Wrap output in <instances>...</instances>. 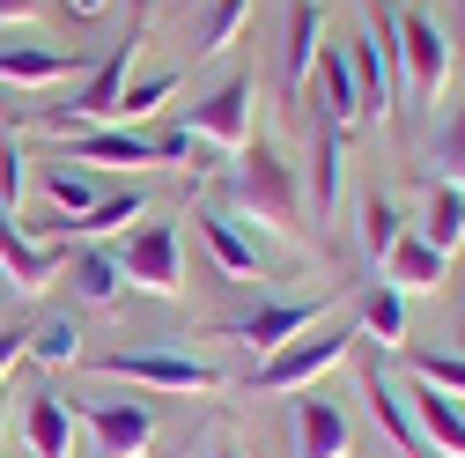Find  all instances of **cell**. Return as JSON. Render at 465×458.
<instances>
[{
	"label": "cell",
	"mask_w": 465,
	"mask_h": 458,
	"mask_svg": "<svg viewBox=\"0 0 465 458\" xmlns=\"http://www.w3.org/2000/svg\"><path fill=\"white\" fill-rule=\"evenodd\" d=\"M229 193H237V207L266 229H281V237H296V214H303V185H296V163H288L273 141H244L237 148V170H229Z\"/></svg>",
	"instance_id": "1"
},
{
	"label": "cell",
	"mask_w": 465,
	"mask_h": 458,
	"mask_svg": "<svg viewBox=\"0 0 465 458\" xmlns=\"http://www.w3.org/2000/svg\"><path fill=\"white\" fill-rule=\"evenodd\" d=\"M355 325H311V333H296V340H281L273 355H259V370L244 377L252 392H266V399H281V392H311L318 377H332L347 355H355Z\"/></svg>",
	"instance_id": "2"
},
{
	"label": "cell",
	"mask_w": 465,
	"mask_h": 458,
	"mask_svg": "<svg viewBox=\"0 0 465 458\" xmlns=\"http://www.w3.org/2000/svg\"><path fill=\"white\" fill-rule=\"evenodd\" d=\"M82 370L126 377V384H148V392H222V384H229V377H222L207 355H193V348H96V355H82Z\"/></svg>",
	"instance_id": "3"
},
{
	"label": "cell",
	"mask_w": 465,
	"mask_h": 458,
	"mask_svg": "<svg viewBox=\"0 0 465 458\" xmlns=\"http://www.w3.org/2000/svg\"><path fill=\"white\" fill-rule=\"evenodd\" d=\"M391 67H399V96L436 104L450 82V30L429 8H399V37H391Z\"/></svg>",
	"instance_id": "4"
},
{
	"label": "cell",
	"mask_w": 465,
	"mask_h": 458,
	"mask_svg": "<svg viewBox=\"0 0 465 458\" xmlns=\"http://www.w3.org/2000/svg\"><path fill=\"white\" fill-rule=\"evenodd\" d=\"M119 274L126 289H148V296H185V229L155 214L141 229H126L119 237Z\"/></svg>",
	"instance_id": "5"
},
{
	"label": "cell",
	"mask_w": 465,
	"mask_h": 458,
	"mask_svg": "<svg viewBox=\"0 0 465 458\" xmlns=\"http://www.w3.org/2000/svg\"><path fill=\"white\" fill-rule=\"evenodd\" d=\"M89 429V458H148L155 443V399H67Z\"/></svg>",
	"instance_id": "6"
},
{
	"label": "cell",
	"mask_w": 465,
	"mask_h": 458,
	"mask_svg": "<svg viewBox=\"0 0 465 458\" xmlns=\"http://www.w3.org/2000/svg\"><path fill=\"white\" fill-rule=\"evenodd\" d=\"M325 304H332V296H288V304H252V311H237V318H222V340H237V348H252V355H273L281 340L311 333V325L325 318Z\"/></svg>",
	"instance_id": "7"
},
{
	"label": "cell",
	"mask_w": 465,
	"mask_h": 458,
	"mask_svg": "<svg viewBox=\"0 0 465 458\" xmlns=\"http://www.w3.org/2000/svg\"><path fill=\"white\" fill-rule=\"evenodd\" d=\"M252 104H259V89H252V75H229V82H214L200 104H193V134L214 148V155H237L244 141H252Z\"/></svg>",
	"instance_id": "8"
},
{
	"label": "cell",
	"mask_w": 465,
	"mask_h": 458,
	"mask_svg": "<svg viewBox=\"0 0 465 458\" xmlns=\"http://www.w3.org/2000/svg\"><path fill=\"white\" fill-rule=\"evenodd\" d=\"M288 443H296V458H347V443H355V422H347L340 399H325L318 384L288 399Z\"/></svg>",
	"instance_id": "9"
},
{
	"label": "cell",
	"mask_w": 465,
	"mask_h": 458,
	"mask_svg": "<svg viewBox=\"0 0 465 458\" xmlns=\"http://www.w3.org/2000/svg\"><path fill=\"white\" fill-rule=\"evenodd\" d=\"M362 399H370V414H377V429H384V443H391L399 458H436L429 436H421V422H414V399H406V384H399L391 370L362 363Z\"/></svg>",
	"instance_id": "10"
},
{
	"label": "cell",
	"mask_w": 465,
	"mask_h": 458,
	"mask_svg": "<svg viewBox=\"0 0 465 458\" xmlns=\"http://www.w3.org/2000/svg\"><path fill=\"white\" fill-rule=\"evenodd\" d=\"M60 266H67V244H30L23 214L0 207V274H8L15 289H45V281H60Z\"/></svg>",
	"instance_id": "11"
},
{
	"label": "cell",
	"mask_w": 465,
	"mask_h": 458,
	"mask_svg": "<svg viewBox=\"0 0 465 458\" xmlns=\"http://www.w3.org/2000/svg\"><path fill=\"white\" fill-rule=\"evenodd\" d=\"M74 75V52L60 45H30V37H8L0 30V89H52Z\"/></svg>",
	"instance_id": "12"
},
{
	"label": "cell",
	"mask_w": 465,
	"mask_h": 458,
	"mask_svg": "<svg viewBox=\"0 0 465 458\" xmlns=\"http://www.w3.org/2000/svg\"><path fill=\"white\" fill-rule=\"evenodd\" d=\"M60 163H82V170H89V163H96V170H141V163H155V148H148V134H134V126H82Z\"/></svg>",
	"instance_id": "13"
},
{
	"label": "cell",
	"mask_w": 465,
	"mask_h": 458,
	"mask_svg": "<svg viewBox=\"0 0 465 458\" xmlns=\"http://www.w3.org/2000/svg\"><path fill=\"white\" fill-rule=\"evenodd\" d=\"M406 399H414V422H421L429 451L436 458H465V399H450V392H436L421 377H406Z\"/></svg>",
	"instance_id": "14"
},
{
	"label": "cell",
	"mask_w": 465,
	"mask_h": 458,
	"mask_svg": "<svg viewBox=\"0 0 465 458\" xmlns=\"http://www.w3.org/2000/svg\"><path fill=\"white\" fill-rule=\"evenodd\" d=\"M311 111L318 119H340V126H355L362 119V96H355V75H347V45H318V67H311Z\"/></svg>",
	"instance_id": "15"
},
{
	"label": "cell",
	"mask_w": 465,
	"mask_h": 458,
	"mask_svg": "<svg viewBox=\"0 0 465 458\" xmlns=\"http://www.w3.org/2000/svg\"><path fill=\"white\" fill-rule=\"evenodd\" d=\"M200 222V244H207V259H214V274H266V252H259V237L252 229H237V214H222V207H207V214H193Z\"/></svg>",
	"instance_id": "16"
},
{
	"label": "cell",
	"mask_w": 465,
	"mask_h": 458,
	"mask_svg": "<svg viewBox=\"0 0 465 458\" xmlns=\"http://www.w3.org/2000/svg\"><path fill=\"white\" fill-rule=\"evenodd\" d=\"M318 37H325V8H318V0H288V37H281V82H288V96L311 89Z\"/></svg>",
	"instance_id": "17"
},
{
	"label": "cell",
	"mask_w": 465,
	"mask_h": 458,
	"mask_svg": "<svg viewBox=\"0 0 465 458\" xmlns=\"http://www.w3.org/2000/svg\"><path fill=\"white\" fill-rule=\"evenodd\" d=\"M443 274H450V252H436L421 229L406 222V237L384 252V281H391L399 296H414V289H443Z\"/></svg>",
	"instance_id": "18"
},
{
	"label": "cell",
	"mask_w": 465,
	"mask_h": 458,
	"mask_svg": "<svg viewBox=\"0 0 465 458\" xmlns=\"http://www.w3.org/2000/svg\"><path fill=\"white\" fill-rule=\"evenodd\" d=\"M340 178H347V126L311 111V207L318 214L340 207Z\"/></svg>",
	"instance_id": "19"
},
{
	"label": "cell",
	"mask_w": 465,
	"mask_h": 458,
	"mask_svg": "<svg viewBox=\"0 0 465 458\" xmlns=\"http://www.w3.org/2000/svg\"><path fill=\"white\" fill-rule=\"evenodd\" d=\"M67 289H74V304H89V311H104V304H119V289H126V274H119V252H104V244H82V252H67Z\"/></svg>",
	"instance_id": "20"
},
{
	"label": "cell",
	"mask_w": 465,
	"mask_h": 458,
	"mask_svg": "<svg viewBox=\"0 0 465 458\" xmlns=\"http://www.w3.org/2000/svg\"><path fill=\"white\" fill-rule=\"evenodd\" d=\"M23 436H30V458H67L74 407H67L60 392H30V399H23Z\"/></svg>",
	"instance_id": "21"
},
{
	"label": "cell",
	"mask_w": 465,
	"mask_h": 458,
	"mask_svg": "<svg viewBox=\"0 0 465 458\" xmlns=\"http://www.w3.org/2000/svg\"><path fill=\"white\" fill-rule=\"evenodd\" d=\"M141 214H148V193H141V185H111L89 214H74V222H67V244H74V237H82V244L119 237V229H126V222H141Z\"/></svg>",
	"instance_id": "22"
},
{
	"label": "cell",
	"mask_w": 465,
	"mask_h": 458,
	"mask_svg": "<svg viewBox=\"0 0 465 458\" xmlns=\"http://www.w3.org/2000/svg\"><path fill=\"white\" fill-rule=\"evenodd\" d=\"M406 237V214H399V200L391 193H362V214H355V244H362V259L370 266H384V252Z\"/></svg>",
	"instance_id": "23"
},
{
	"label": "cell",
	"mask_w": 465,
	"mask_h": 458,
	"mask_svg": "<svg viewBox=\"0 0 465 458\" xmlns=\"http://www.w3.org/2000/svg\"><path fill=\"white\" fill-rule=\"evenodd\" d=\"M414 229H421L436 252H458V244H465V193L436 178V185H429V200H421V222H414Z\"/></svg>",
	"instance_id": "24"
},
{
	"label": "cell",
	"mask_w": 465,
	"mask_h": 458,
	"mask_svg": "<svg viewBox=\"0 0 465 458\" xmlns=\"http://www.w3.org/2000/svg\"><path fill=\"white\" fill-rule=\"evenodd\" d=\"M377 348H406V296L391 289V281H370V296H362V325Z\"/></svg>",
	"instance_id": "25"
},
{
	"label": "cell",
	"mask_w": 465,
	"mask_h": 458,
	"mask_svg": "<svg viewBox=\"0 0 465 458\" xmlns=\"http://www.w3.org/2000/svg\"><path fill=\"white\" fill-rule=\"evenodd\" d=\"M244 15H252V0H200V15H193V60L222 52L229 37L244 30Z\"/></svg>",
	"instance_id": "26"
},
{
	"label": "cell",
	"mask_w": 465,
	"mask_h": 458,
	"mask_svg": "<svg viewBox=\"0 0 465 458\" xmlns=\"http://www.w3.org/2000/svg\"><path fill=\"white\" fill-rule=\"evenodd\" d=\"M429 163H436V178L465 193V104H450L443 119H436V141H429Z\"/></svg>",
	"instance_id": "27"
},
{
	"label": "cell",
	"mask_w": 465,
	"mask_h": 458,
	"mask_svg": "<svg viewBox=\"0 0 465 458\" xmlns=\"http://www.w3.org/2000/svg\"><path fill=\"white\" fill-rule=\"evenodd\" d=\"M30 355H37L45 370L82 363V355H89V348H82V325H74V318H45V325H30Z\"/></svg>",
	"instance_id": "28"
},
{
	"label": "cell",
	"mask_w": 465,
	"mask_h": 458,
	"mask_svg": "<svg viewBox=\"0 0 465 458\" xmlns=\"http://www.w3.org/2000/svg\"><path fill=\"white\" fill-rule=\"evenodd\" d=\"M178 67H155L148 82H126V96H119V126H134V119H155V111L170 104V96H178Z\"/></svg>",
	"instance_id": "29"
},
{
	"label": "cell",
	"mask_w": 465,
	"mask_h": 458,
	"mask_svg": "<svg viewBox=\"0 0 465 458\" xmlns=\"http://www.w3.org/2000/svg\"><path fill=\"white\" fill-rule=\"evenodd\" d=\"M148 148H155V163H193V170L214 163V148H207L193 126H163V134H148Z\"/></svg>",
	"instance_id": "30"
},
{
	"label": "cell",
	"mask_w": 465,
	"mask_h": 458,
	"mask_svg": "<svg viewBox=\"0 0 465 458\" xmlns=\"http://www.w3.org/2000/svg\"><path fill=\"white\" fill-rule=\"evenodd\" d=\"M406 377H421V384L465 399V355H406Z\"/></svg>",
	"instance_id": "31"
},
{
	"label": "cell",
	"mask_w": 465,
	"mask_h": 458,
	"mask_svg": "<svg viewBox=\"0 0 465 458\" xmlns=\"http://www.w3.org/2000/svg\"><path fill=\"white\" fill-rule=\"evenodd\" d=\"M23 185H30L23 148H15V134H0V207H15V214H23Z\"/></svg>",
	"instance_id": "32"
},
{
	"label": "cell",
	"mask_w": 465,
	"mask_h": 458,
	"mask_svg": "<svg viewBox=\"0 0 465 458\" xmlns=\"http://www.w3.org/2000/svg\"><path fill=\"white\" fill-rule=\"evenodd\" d=\"M30 355V325H0V384H8V370Z\"/></svg>",
	"instance_id": "33"
},
{
	"label": "cell",
	"mask_w": 465,
	"mask_h": 458,
	"mask_svg": "<svg viewBox=\"0 0 465 458\" xmlns=\"http://www.w3.org/2000/svg\"><path fill=\"white\" fill-rule=\"evenodd\" d=\"M45 8V0H0V30H15V23H30Z\"/></svg>",
	"instance_id": "34"
},
{
	"label": "cell",
	"mask_w": 465,
	"mask_h": 458,
	"mask_svg": "<svg viewBox=\"0 0 465 458\" xmlns=\"http://www.w3.org/2000/svg\"><path fill=\"white\" fill-rule=\"evenodd\" d=\"M60 8H67L74 23H96V15H111V0H60Z\"/></svg>",
	"instance_id": "35"
},
{
	"label": "cell",
	"mask_w": 465,
	"mask_h": 458,
	"mask_svg": "<svg viewBox=\"0 0 465 458\" xmlns=\"http://www.w3.org/2000/svg\"><path fill=\"white\" fill-rule=\"evenodd\" d=\"M214 458H244V451H237V443H214Z\"/></svg>",
	"instance_id": "36"
},
{
	"label": "cell",
	"mask_w": 465,
	"mask_h": 458,
	"mask_svg": "<svg viewBox=\"0 0 465 458\" xmlns=\"http://www.w3.org/2000/svg\"><path fill=\"white\" fill-rule=\"evenodd\" d=\"M0 436H8V392H0Z\"/></svg>",
	"instance_id": "37"
}]
</instances>
